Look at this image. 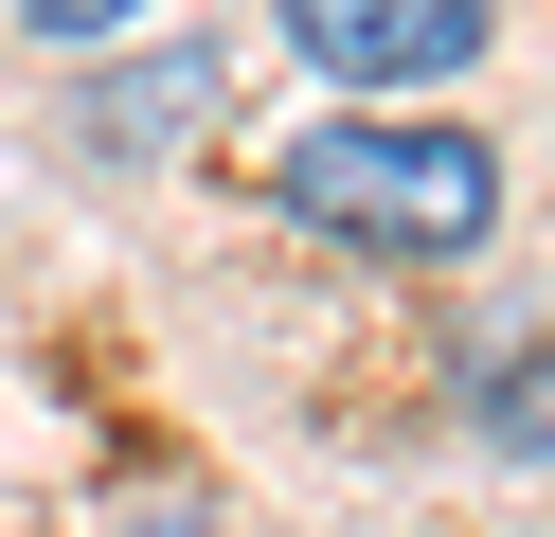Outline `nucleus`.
<instances>
[{
  "label": "nucleus",
  "instance_id": "1",
  "mask_svg": "<svg viewBox=\"0 0 555 537\" xmlns=\"http://www.w3.org/2000/svg\"><path fill=\"white\" fill-rule=\"evenodd\" d=\"M287 215L340 251H483L502 233V162H483L466 126H305L287 143Z\"/></svg>",
  "mask_w": 555,
  "mask_h": 537
},
{
  "label": "nucleus",
  "instance_id": "4",
  "mask_svg": "<svg viewBox=\"0 0 555 537\" xmlns=\"http://www.w3.org/2000/svg\"><path fill=\"white\" fill-rule=\"evenodd\" d=\"M197 107H216V54H162L144 90H108V107H90V143H180Z\"/></svg>",
  "mask_w": 555,
  "mask_h": 537
},
{
  "label": "nucleus",
  "instance_id": "6",
  "mask_svg": "<svg viewBox=\"0 0 555 537\" xmlns=\"http://www.w3.org/2000/svg\"><path fill=\"white\" fill-rule=\"evenodd\" d=\"M126 537H216V520H180V501H144V520H126Z\"/></svg>",
  "mask_w": 555,
  "mask_h": 537
},
{
  "label": "nucleus",
  "instance_id": "2",
  "mask_svg": "<svg viewBox=\"0 0 555 537\" xmlns=\"http://www.w3.org/2000/svg\"><path fill=\"white\" fill-rule=\"evenodd\" d=\"M287 54L340 90H430L483 54V0H287Z\"/></svg>",
  "mask_w": 555,
  "mask_h": 537
},
{
  "label": "nucleus",
  "instance_id": "5",
  "mask_svg": "<svg viewBox=\"0 0 555 537\" xmlns=\"http://www.w3.org/2000/svg\"><path fill=\"white\" fill-rule=\"evenodd\" d=\"M18 18H37V36H126L144 0H18Z\"/></svg>",
  "mask_w": 555,
  "mask_h": 537
},
{
  "label": "nucleus",
  "instance_id": "3",
  "mask_svg": "<svg viewBox=\"0 0 555 537\" xmlns=\"http://www.w3.org/2000/svg\"><path fill=\"white\" fill-rule=\"evenodd\" d=\"M483 448H502V465H555V322L483 341Z\"/></svg>",
  "mask_w": 555,
  "mask_h": 537
}]
</instances>
